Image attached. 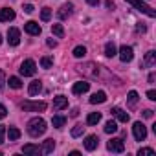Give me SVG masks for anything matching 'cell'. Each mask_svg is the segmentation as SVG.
<instances>
[{
  "label": "cell",
  "instance_id": "1",
  "mask_svg": "<svg viewBox=\"0 0 156 156\" xmlns=\"http://www.w3.org/2000/svg\"><path fill=\"white\" fill-rule=\"evenodd\" d=\"M46 121L42 119V118H33V119H30L28 121V134L30 136H33V138H39V136H42L44 132H46Z\"/></svg>",
  "mask_w": 156,
  "mask_h": 156
},
{
  "label": "cell",
  "instance_id": "2",
  "mask_svg": "<svg viewBox=\"0 0 156 156\" xmlns=\"http://www.w3.org/2000/svg\"><path fill=\"white\" fill-rule=\"evenodd\" d=\"M125 2H129L132 8H136L138 11H141V13H145L147 17H151V19H154L156 17V11L151 8V6H147L143 0H125Z\"/></svg>",
  "mask_w": 156,
  "mask_h": 156
},
{
  "label": "cell",
  "instance_id": "3",
  "mask_svg": "<svg viewBox=\"0 0 156 156\" xmlns=\"http://www.w3.org/2000/svg\"><path fill=\"white\" fill-rule=\"evenodd\" d=\"M19 72H20V75H24V77H31V75H35V72H37V64H35V61L26 59V61L20 64Z\"/></svg>",
  "mask_w": 156,
  "mask_h": 156
},
{
  "label": "cell",
  "instance_id": "4",
  "mask_svg": "<svg viewBox=\"0 0 156 156\" xmlns=\"http://www.w3.org/2000/svg\"><path fill=\"white\" fill-rule=\"evenodd\" d=\"M20 107L26 112H42V110H46V103L44 101H24Z\"/></svg>",
  "mask_w": 156,
  "mask_h": 156
},
{
  "label": "cell",
  "instance_id": "5",
  "mask_svg": "<svg viewBox=\"0 0 156 156\" xmlns=\"http://www.w3.org/2000/svg\"><path fill=\"white\" fill-rule=\"evenodd\" d=\"M132 132H134V138H136L138 141H143V140L147 138V129H145V125H143L141 121H136V123L132 125Z\"/></svg>",
  "mask_w": 156,
  "mask_h": 156
},
{
  "label": "cell",
  "instance_id": "6",
  "mask_svg": "<svg viewBox=\"0 0 156 156\" xmlns=\"http://www.w3.org/2000/svg\"><path fill=\"white\" fill-rule=\"evenodd\" d=\"M107 149H108L110 152H123V151H125V143H123V140H119V138H112V140L107 143Z\"/></svg>",
  "mask_w": 156,
  "mask_h": 156
},
{
  "label": "cell",
  "instance_id": "7",
  "mask_svg": "<svg viewBox=\"0 0 156 156\" xmlns=\"http://www.w3.org/2000/svg\"><path fill=\"white\" fill-rule=\"evenodd\" d=\"M8 42H9L11 46H19V44H20V30L9 28V30H8Z\"/></svg>",
  "mask_w": 156,
  "mask_h": 156
},
{
  "label": "cell",
  "instance_id": "8",
  "mask_svg": "<svg viewBox=\"0 0 156 156\" xmlns=\"http://www.w3.org/2000/svg\"><path fill=\"white\" fill-rule=\"evenodd\" d=\"M132 57H134V50H132L130 46L123 44V46L119 48V59H121L123 62H130V61H132Z\"/></svg>",
  "mask_w": 156,
  "mask_h": 156
},
{
  "label": "cell",
  "instance_id": "9",
  "mask_svg": "<svg viewBox=\"0 0 156 156\" xmlns=\"http://www.w3.org/2000/svg\"><path fill=\"white\" fill-rule=\"evenodd\" d=\"M90 90V83L88 81H77V83H73V87H72V92L73 94H85V92H88Z\"/></svg>",
  "mask_w": 156,
  "mask_h": 156
},
{
  "label": "cell",
  "instance_id": "10",
  "mask_svg": "<svg viewBox=\"0 0 156 156\" xmlns=\"http://www.w3.org/2000/svg\"><path fill=\"white\" fill-rule=\"evenodd\" d=\"M24 31H26V33H30V35H41L42 28H41L35 20H30V22H26V24H24Z\"/></svg>",
  "mask_w": 156,
  "mask_h": 156
},
{
  "label": "cell",
  "instance_id": "11",
  "mask_svg": "<svg viewBox=\"0 0 156 156\" xmlns=\"http://www.w3.org/2000/svg\"><path fill=\"white\" fill-rule=\"evenodd\" d=\"M22 152L24 154H31V156H39V154H42V147L33 145V143H28V145L22 147Z\"/></svg>",
  "mask_w": 156,
  "mask_h": 156
},
{
  "label": "cell",
  "instance_id": "12",
  "mask_svg": "<svg viewBox=\"0 0 156 156\" xmlns=\"http://www.w3.org/2000/svg\"><path fill=\"white\" fill-rule=\"evenodd\" d=\"M15 19V11L9 8H2L0 9V22H9Z\"/></svg>",
  "mask_w": 156,
  "mask_h": 156
},
{
  "label": "cell",
  "instance_id": "13",
  "mask_svg": "<svg viewBox=\"0 0 156 156\" xmlns=\"http://www.w3.org/2000/svg\"><path fill=\"white\" fill-rule=\"evenodd\" d=\"M66 107H68V98H64V96L53 98V110H62Z\"/></svg>",
  "mask_w": 156,
  "mask_h": 156
},
{
  "label": "cell",
  "instance_id": "14",
  "mask_svg": "<svg viewBox=\"0 0 156 156\" xmlns=\"http://www.w3.org/2000/svg\"><path fill=\"white\" fill-rule=\"evenodd\" d=\"M110 112H112V114H114V116H116V118H118V119L121 121V123H127V121L130 119V116H129V114H127V112H125L123 108H119V107H114V108H112Z\"/></svg>",
  "mask_w": 156,
  "mask_h": 156
},
{
  "label": "cell",
  "instance_id": "15",
  "mask_svg": "<svg viewBox=\"0 0 156 156\" xmlns=\"http://www.w3.org/2000/svg\"><path fill=\"white\" fill-rule=\"evenodd\" d=\"M98 141H99V140H98L96 134L87 136V138H85V149H87V151H94V149L98 147Z\"/></svg>",
  "mask_w": 156,
  "mask_h": 156
},
{
  "label": "cell",
  "instance_id": "16",
  "mask_svg": "<svg viewBox=\"0 0 156 156\" xmlns=\"http://www.w3.org/2000/svg\"><path fill=\"white\" fill-rule=\"evenodd\" d=\"M41 90H42V83H41L39 79L31 81V83H30V87H28L30 96H37V94H41Z\"/></svg>",
  "mask_w": 156,
  "mask_h": 156
},
{
  "label": "cell",
  "instance_id": "17",
  "mask_svg": "<svg viewBox=\"0 0 156 156\" xmlns=\"http://www.w3.org/2000/svg\"><path fill=\"white\" fill-rule=\"evenodd\" d=\"M107 101V94L105 92H96L92 98H90V103L92 105H98V103H105Z\"/></svg>",
  "mask_w": 156,
  "mask_h": 156
},
{
  "label": "cell",
  "instance_id": "18",
  "mask_svg": "<svg viewBox=\"0 0 156 156\" xmlns=\"http://www.w3.org/2000/svg\"><path fill=\"white\" fill-rule=\"evenodd\" d=\"M53 149H55V140L50 138L42 143V154H50V152H53Z\"/></svg>",
  "mask_w": 156,
  "mask_h": 156
},
{
  "label": "cell",
  "instance_id": "19",
  "mask_svg": "<svg viewBox=\"0 0 156 156\" xmlns=\"http://www.w3.org/2000/svg\"><path fill=\"white\" fill-rule=\"evenodd\" d=\"M116 53H118L116 44H114L112 41H110V42H107V44H105V55H107V57H114Z\"/></svg>",
  "mask_w": 156,
  "mask_h": 156
},
{
  "label": "cell",
  "instance_id": "20",
  "mask_svg": "<svg viewBox=\"0 0 156 156\" xmlns=\"http://www.w3.org/2000/svg\"><path fill=\"white\" fill-rule=\"evenodd\" d=\"M143 64H145V66H154V64H156V51H147Z\"/></svg>",
  "mask_w": 156,
  "mask_h": 156
},
{
  "label": "cell",
  "instance_id": "21",
  "mask_svg": "<svg viewBox=\"0 0 156 156\" xmlns=\"http://www.w3.org/2000/svg\"><path fill=\"white\" fill-rule=\"evenodd\" d=\"M51 125H53L55 129H62V127L66 125V118H64V116H53V118H51Z\"/></svg>",
  "mask_w": 156,
  "mask_h": 156
},
{
  "label": "cell",
  "instance_id": "22",
  "mask_svg": "<svg viewBox=\"0 0 156 156\" xmlns=\"http://www.w3.org/2000/svg\"><path fill=\"white\" fill-rule=\"evenodd\" d=\"M72 9H73V6H72V4H64V6L59 9V13H57V15H59V19H66V17L72 13Z\"/></svg>",
  "mask_w": 156,
  "mask_h": 156
},
{
  "label": "cell",
  "instance_id": "23",
  "mask_svg": "<svg viewBox=\"0 0 156 156\" xmlns=\"http://www.w3.org/2000/svg\"><path fill=\"white\" fill-rule=\"evenodd\" d=\"M101 121V114L99 112H92V114H88V118H87V123L88 125H98Z\"/></svg>",
  "mask_w": 156,
  "mask_h": 156
},
{
  "label": "cell",
  "instance_id": "24",
  "mask_svg": "<svg viewBox=\"0 0 156 156\" xmlns=\"http://www.w3.org/2000/svg\"><path fill=\"white\" fill-rule=\"evenodd\" d=\"M116 130H118V123H116V121H112V119H110V121H107V125H105V132H107V134H114Z\"/></svg>",
  "mask_w": 156,
  "mask_h": 156
},
{
  "label": "cell",
  "instance_id": "25",
  "mask_svg": "<svg viewBox=\"0 0 156 156\" xmlns=\"http://www.w3.org/2000/svg\"><path fill=\"white\" fill-rule=\"evenodd\" d=\"M85 55H87V48H85V46H75V48H73V57L81 59V57H85Z\"/></svg>",
  "mask_w": 156,
  "mask_h": 156
},
{
  "label": "cell",
  "instance_id": "26",
  "mask_svg": "<svg viewBox=\"0 0 156 156\" xmlns=\"http://www.w3.org/2000/svg\"><path fill=\"white\" fill-rule=\"evenodd\" d=\"M51 31H53L55 37H64V28H62V24H53V26H51Z\"/></svg>",
  "mask_w": 156,
  "mask_h": 156
},
{
  "label": "cell",
  "instance_id": "27",
  "mask_svg": "<svg viewBox=\"0 0 156 156\" xmlns=\"http://www.w3.org/2000/svg\"><path fill=\"white\" fill-rule=\"evenodd\" d=\"M6 83H9V87L15 88V90H19L22 87V81L19 79V77H9V81H6Z\"/></svg>",
  "mask_w": 156,
  "mask_h": 156
},
{
  "label": "cell",
  "instance_id": "28",
  "mask_svg": "<svg viewBox=\"0 0 156 156\" xmlns=\"http://www.w3.org/2000/svg\"><path fill=\"white\" fill-rule=\"evenodd\" d=\"M8 136H9V140H19V138H20V130H19L17 127H9Z\"/></svg>",
  "mask_w": 156,
  "mask_h": 156
},
{
  "label": "cell",
  "instance_id": "29",
  "mask_svg": "<svg viewBox=\"0 0 156 156\" xmlns=\"http://www.w3.org/2000/svg\"><path fill=\"white\" fill-rule=\"evenodd\" d=\"M83 132H85V127H83V125H75V127L72 129V136H73V138L83 136Z\"/></svg>",
  "mask_w": 156,
  "mask_h": 156
},
{
  "label": "cell",
  "instance_id": "30",
  "mask_svg": "<svg viewBox=\"0 0 156 156\" xmlns=\"http://www.w3.org/2000/svg\"><path fill=\"white\" fill-rule=\"evenodd\" d=\"M127 99H129V105H136L138 103V92L136 90H130L129 96H127Z\"/></svg>",
  "mask_w": 156,
  "mask_h": 156
},
{
  "label": "cell",
  "instance_id": "31",
  "mask_svg": "<svg viewBox=\"0 0 156 156\" xmlns=\"http://www.w3.org/2000/svg\"><path fill=\"white\" fill-rule=\"evenodd\" d=\"M41 19H42L44 22H48V20L51 19V9H50V8H44V9L41 11Z\"/></svg>",
  "mask_w": 156,
  "mask_h": 156
},
{
  "label": "cell",
  "instance_id": "32",
  "mask_svg": "<svg viewBox=\"0 0 156 156\" xmlns=\"http://www.w3.org/2000/svg\"><path fill=\"white\" fill-rule=\"evenodd\" d=\"M41 66L42 68H51L53 66V59L51 57H42L41 59Z\"/></svg>",
  "mask_w": 156,
  "mask_h": 156
},
{
  "label": "cell",
  "instance_id": "33",
  "mask_svg": "<svg viewBox=\"0 0 156 156\" xmlns=\"http://www.w3.org/2000/svg\"><path fill=\"white\" fill-rule=\"evenodd\" d=\"M138 156H154V149H149V147L140 149L138 151Z\"/></svg>",
  "mask_w": 156,
  "mask_h": 156
},
{
  "label": "cell",
  "instance_id": "34",
  "mask_svg": "<svg viewBox=\"0 0 156 156\" xmlns=\"http://www.w3.org/2000/svg\"><path fill=\"white\" fill-rule=\"evenodd\" d=\"M4 87H6V75H4L2 70H0V90H4Z\"/></svg>",
  "mask_w": 156,
  "mask_h": 156
},
{
  "label": "cell",
  "instance_id": "35",
  "mask_svg": "<svg viewBox=\"0 0 156 156\" xmlns=\"http://www.w3.org/2000/svg\"><path fill=\"white\" fill-rule=\"evenodd\" d=\"M136 31H138V33H145V31H147V26H145L143 22H138V26H136Z\"/></svg>",
  "mask_w": 156,
  "mask_h": 156
},
{
  "label": "cell",
  "instance_id": "36",
  "mask_svg": "<svg viewBox=\"0 0 156 156\" xmlns=\"http://www.w3.org/2000/svg\"><path fill=\"white\" fill-rule=\"evenodd\" d=\"M4 136H6V127H4V125H0V145L4 143Z\"/></svg>",
  "mask_w": 156,
  "mask_h": 156
},
{
  "label": "cell",
  "instance_id": "37",
  "mask_svg": "<svg viewBox=\"0 0 156 156\" xmlns=\"http://www.w3.org/2000/svg\"><path fill=\"white\" fill-rule=\"evenodd\" d=\"M6 114H8V108H6L2 103H0V119H2V118H6Z\"/></svg>",
  "mask_w": 156,
  "mask_h": 156
},
{
  "label": "cell",
  "instance_id": "38",
  "mask_svg": "<svg viewBox=\"0 0 156 156\" xmlns=\"http://www.w3.org/2000/svg\"><path fill=\"white\" fill-rule=\"evenodd\" d=\"M147 98H149L151 101H154V99H156V90H149V92H147Z\"/></svg>",
  "mask_w": 156,
  "mask_h": 156
},
{
  "label": "cell",
  "instance_id": "39",
  "mask_svg": "<svg viewBox=\"0 0 156 156\" xmlns=\"http://www.w3.org/2000/svg\"><path fill=\"white\" fill-rule=\"evenodd\" d=\"M24 11H26V13H33V11H35V8H33L31 4H26V6H24Z\"/></svg>",
  "mask_w": 156,
  "mask_h": 156
},
{
  "label": "cell",
  "instance_id": "40",
  "mask_svg": "<svg viewBox=\"0 0 156 156\" xmlns=\"http://www.w3.org/2000/svg\"><path fill=\"white\" fill-rule=\"evenodd\" d=\"M46 44H48L50 48H55V46H57V42H55V41H51V39H48V41H46Z\"/></svg>",
  "mask_w": 156,
  "mask_h": 156
},
{
  "label": "cell",
  "instance_id": "41",
  "mask_svg": "<svg viewBox=\"0 0 156 156\" xmlns=\"http://www.w3.org/2000/svg\"><path fill=\"white\" fill-rule=\"evenodd\" d=\"M143 116H145V118H151V116H152V110H143Z\"/></svg>",
  "mask_w": 156,
  "mask_h": 156
},
{
  "label": "cell",
  "instance_id": "42",
  "mask_svg": "<svg viewBox=\"0 0 156 156\" xmlns=\"http://www.w3.org/2000/svg\"><path fill=\"white\" fill-rule=\"evenodd\" d=\"M87 2H88L90 6H98V2H99V0H87Z\"/></svg>",
  "mask_w": 156,
  "mask_h": 156
},
{
  "label": "cell",
  "instance_id": "43",
  "mask_svg": "<svg viewBox=\"0 0 156 156\" xmlns=\"http://www.w3.org/2000/svg\"><path fill=\"white\" fill-rule=\"evenodd\" d=\"M107 8H108V9H112V8H114V2H110V0H107Z\"/></svg>",
  "mask_w": 156,
  "mask_h": 156
},
{
  "label": "cell",
  "instance_id": "44",
  "mask_svg": "<svg viewBox=\"0 0 156 156\" xmlns=\"http://www.w3.org/2000/svg\"><path fill=\"white\" fill-rule=\"evenodd\" d=\"M0 44H2V35H0Z\"/></svg>",
  "mask_w": 156,
  "mask_h": 156
}]
</instances>
